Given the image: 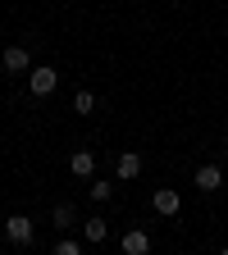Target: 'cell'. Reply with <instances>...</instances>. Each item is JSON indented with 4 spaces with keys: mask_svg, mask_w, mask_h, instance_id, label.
Masks as SVG:
<instances>
[{
    "mask_svg": "<svg viewBox=\"0 0 228 255\" xmlns=\"http://www.w3.org/2000/svg\"><path fill=\"white\" fill-rule=\"evenodd\" d=\"M59 87V73L50 69V64H41V69H27V91L32 96H50Z\"/></svg>",
    "mask_w": 228,
    "mask_h": 255,
    "instance_id": "1",
    "label": "cell"
},
{
    "mask_svg": "<svg viewBox=\"0 0 228 255\" xmlns=\"http://www.w3.org/2000/svg\"><path fill=\"white\" fill-rule=\"evenodd\" d=\"M0 69H5L9 78H18V73L32 69V55H27L23 46H5V55H0Z\"/></svg>",
    "mask_w": 228,
    "mask_h": 255,
    "instance_id": "2",
    "label": "cell"
},
{
    "mask_svg": "<svg viewBox=\"0 0 228 255\" xmlns=\"http://www.w3.org/2000/svg\"><path fill=\"white\" fill-rule=\"evenodd\" d=\"M5 237H9V246H32V219L27 214H9Z\"/></svg>",
    "mask_w": 228,
    "mask_h": 255,
    "instance_id": "3",
    "label": "cell"
},
{
    "mask_svg": "<svg viewBox=\"0 0 228 255\" xmlns=\"http://www.w3.org/2000/svg\"><path fill=\"white\" fill-rule=\"evenodd\" d=\"M151 205H155V214H165V219H174L178 210H183V196L174 187H155V196H151Z\"/></svg>",
    "mask_w": 228,
    "mask_h": 255,
    "instance_id": "4",
    "label": "cell"
},
{
    "mask_svg": "<svg viewBox=\"0 0 228 255\" xmlns=\"http://www.w3.org/2000/svg\"><path fill=\"white\" fill-rule=\"evenodd\" d=\"M105 237H110V219H105V214L82 219V242H87V246H101Z\"/></svg>",
    "mask_w": 228,
    "mask_h": 255,
    "instance_id": "5",
    "label": "cell"
},
{
    "mask_svg": "<svg viewBox=\"0 0 228 255\" xmlns=\"http://www.w3.org/2000/svg\"><path fill=\"white\" fill-rule=\"evenodd\" d=\"M114 169H119V178H123V182L142 178V155H137V150H119V155H114Z\"/></svg>",
    "mask_w": 228,
    "mask_h": 255,
    "instance_id": "6",
    "label": "cell"
},
{
    "mask_svg": "<svg viewBox=\"0 0 228 255\" xmlns=\"http://www.w3.org/2000/svg\"><path fill=\"white\" fill-rule=\"evenodd\" d=\"M192 182H197V191H219L224 187V169L219 164H201L197 173H192Z\"/></svg>",
    "mask_w": 228,
    "mask_h": 255,
    "instance_id": "7",
    "label": "cell"
},
{
    "mask_svg": "<svg viewBox=\"0 0 228 255\" xmlns=\"http://www.w3.org/2000/svg\"><path fill=\"white\" fill-rule=\"evenodd\" d=\"M69 173L82 178V182L96 178V155H91V150H73V155H69Z\"/></svg>",
    "mask_w": 228,
    "mask_h": 255,
    "instance_id": "8",
    "label": "cell"
},
{
    "mask_svg": "<svg viewBox=\"0 0 228 255\" xmlns=\"http://www.w3.org/2000/svg\"><path fill=\"white\" fill-rule=\"evenodd\" d=\"M119 251H123V255H146V251H151V237H146L142 228H128V233L119 237Z\"/></svg>",
    "mask_w": 228,
    "mask_h": 255,
    "instance_id": "9",
    "label": "cell"
},
{
    "mask_svg": "<svg viewBox=\"0 0 228 255\" xmlns=\"http://www.w3.org/2000/svg\"><path fill=\"white\" fill-rule=\"evenodd\" d=\"M50 223H55L59 233H69L73 223H78V205H73V201H59V205L50 210Z\"/></svg>",
    "mask_w": 228,
    "mask_h": 255,
    "instance_id": "10",
    "label": "cell"
},
{
    "mask_svg": "<svg viewBox=\"0 0 228 255\" xmlns=\"http://www.w3.org/2000/svg\"><path fill=\"white\" fill-rule=\"evenodd\" d=\"M87 196H91L96 205L114 201V182H105V178H87Z\"/></svg>",
    "mask_w": 228,
    "mask_h": 255,
    "instance_id": "11",
    "label": "cell"
},
{
    "mask_svg": "<svg viewBox=\"0 0 228 255\" xmlns=\"http://www.w3.org/2000/svg\"><path fill=\"white\" fill-rule=\"evenodd\" d=\"M91 110H96V91L78 87V91H73V114H91Z\"/></svg>",
    "mask_w": 228,
    "mask_h": 255,
    "instance_id": "12",
    "label": "cell"
},
{
    "mask_svg": "<svg viewBox=\"0 0 228 255\" xmlns=\"http://www.w3.org/2000/svg\"><path fill=\"white\" fill-rule=\"evenodd\" d=\"M55 255H82V242L78 237H59L55 242Z\"/></svg>",
    "mask_w": 228,
    "mask_h": 255,
    "instance_id": "13",
    "label": "cell"
}]
</instances>
